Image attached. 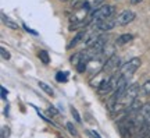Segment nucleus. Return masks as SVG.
<instances>
[{
	"label": "nucleus",
	"mask_w": 150,
	"mask_h": 138,
	"mask_svg": "<svg viewBox=\"0 0 150 138\" xmlns=\"http://www.w3.org/2000/svg\"><path fill=\"white\" fill-rule=\"evenodd\" d=\"M138 94H139V85L138 84L128 85V88L125 89V92L122 94V96H121V98L114 103V106L111 107V113L112 114L124 113L129 106H132L135 102H136Z\"/></svg>",
	"instance_id": "nucleus-1"
},
{
	"label": "nucleus",
	"mask_w": 150,
	"mask_h": 138,
	"mask_svg": "<svg viewBox=\"0 0 150 138\" xmlns=\"http://www.w3.org/2000/svg\"><path fill=\"white\" fill-rule=\"evenodd\" d=\"M140 64H142V61H140V59L138 57H134L131 59V60H128L125 64H122L121 67H120V77L121 78H124V80H129L132 75L135 74V71L140 67Z\"/></svg>",
	"instance_id": "nucleus-2"
},
{
	"label": "nucleus",
	"mask_w": 150,
	"mask_h": 138,
	"mask_svg": "<svg viewBox=\"0 0 150 138\" xmlns=\"http://www.w3.org/2000/svg\"><path fill=\"white\" fill-rule=\"evenodd\" d=\"M115 11V7L111 4H104L100 6L97 10L92 11V16H91V21L89 22H100L104 21L112 16V13Z\"/></svg>",
	"instance_id": "nucleus-3"
},
{
	"label": "nucleus",
	"mask_w": 150,
	"mask_h": 138,
	"mask_svg": "<svg viewBox=\"0 0 150 138\" xmlns=\"http://www.w3.org/2000/svg\"><path fill=\"white\" fill-rule=\"evenodd\" d=\"M120 67V57H118L117 54H111V56H108L107 60H106V63L103 66V71H106L107 74H111V73H115Z\"/></svg>",
	"instance_id": "nucleus-4"
},
{
	"label": "nucleus",
	"mask_w": 150,
	"mask_h": 138,
	"mask_svg": "<svg viewBox=\"0 0 150 138\" xmlns=\"http://www.w3.org/2000/svg\"><path fill=\"white\" fill-rule=\"evenodd\" d=\"M89 11H91V9H89V6H88V4L82 6L81 9H75L74 14H72V17H71V21H72V22H78V24H81V25H83V24H85V22H83V20H85L86 16L89 14Z\"/></svg>",
	"instance_id": "nucleus-5"
},
{
	"label": "nucleus",
	"mask_w": 150,
	"mask_h": 138,
	"mask_svg": "<svg viewBox=\"0 0 150 138\" xmlns=\"http://www.w3.org/2000/svg\"><path fill=\"white\" fill-rule=\"evenodd\" d=\"M134 20H135V13L134 11L125 10L115 18V24L120 25V27H124V25H128L129 22H132Z\"/></svg>",
	"instance_id": "nucleus-6"
},
{
	"label": "nucleus",
	"mask_w": 150,
	"mask_h": 138,
	"mask_svg": "<svg viewBox=\"0 0 150 138\" xmlns=\"http://www.w3.org/2000/svg\"><path fill=\"white\" fill-rule=\"evenodd\" d=\"M117 24H115V20H104V21H100L99 22V31H110L112 28L115 27Z\"/></svg>",
	"instance_id": "nucleus-7"
},
{
	"label": "nucleus",
	"mask_w": 150,
	"mask_h": 138,
	"mask_svg": "<svg viewBox=\"0 0 150 138\" xmlns=\"http://www.w3.org/2000/svg\"><path fill=\"white\" fill-rule=\"evenodd\" d=\"M134 39V35H131V34H124V35H121V36H118L117 39V45L118 46H122V45H127V43H129L131 41Z\"/></svg>",
	"instance_id": "nucleus-8"
},
{
	"label": "nucleus",
	"mask_w": 150,
	"mask_h": 138,
	"mask_svg": "<svg viewBox=\"0 0 150 138\" xmlns=\"http://www.w3.org/2000/svg\"><path fill=\"white\" fill-rule=\"evenodd\" d=\"M85 39V31H81V32H78L76 35H75V38L71 41V43L68 45V49H72L74 46H76L78 43L81 42V41H83Z\"/></svg>",
	"instance_id": "nucleus-9"
},
{
	"label": "nucleus",
	"mask_w": 150,
	"mask_h": 138,
	"mask_svg": "<svg viewBox=\"0 0 150 138\" xmlns=\"http://www.w3.org/2000/svg\"><path fill=\"white\" fill-rule=\"evenodd\" d=\"M1 20H3V24L7 25L8 28H11V29H18V24H16L14 21H11L8 17H6V14H1Z\"/></svg>",
	"instance_id": "nucleus-10"
},
{
	"label": "nucleus",
	"mask_w": 150,
	"mask_h": 138,
	"mask_svg": "<svg viewBox=\"0 0 150 138\" xmlns=\"http://www.w3.org/2000/svg\"><path fill=\"white\" fill-rule=\"evenodd\" d=\"M102 3H103V0H86V4L89 6L91 11L97 10V9L102 6Z\"/></svg>",
	"instance_id": "nucleus-11"
},
{
	"label": "nucleus",
	"mask_w": 150,
	"mask_h": 138,
	"mask_svg": "<svg viewBox=\"0 0 150 138\" xmlns=\"http://www.w3.org/2000/svg\"><path fill=\"white\" fill-rule=\"evenodd\" d=\"M38 57L40 59V61H42L43 64H49V63H50V57H49V53L46 52V50H39Z\"/></svg>",
	"instance_id": "nucleus-12"
},
{
	"label": "nucleus",
	"mask_w": 150,
	"mask_h": 138,
	"mask_svg": "<svg viewBox=\"0 0 150 138\" xmlns=\"http://www.w3.org/2000/svg\"><path fill=\"white\" fill-rule=\"evenodd\" d=\"M67 80H68V73L67 71H60V73H57V75H56V81L57 82H67Z\"/></svg>",
	"instance_id": "nucleus-13"
},
{
	"label": "nucleus",
	"mask_w": 150,
	"mask_h": 138,
	"mask_svg": "<svg viewBox=\"0 0 150 138\" xmlns=\"http://www.w3.org/2000/svg\"><path fill=\"white\" fill-rule=\"evenodd\" d=\"M39 87H40V88H42V89L45 91V92H46L47 95H50V96H53V95H54L53 89H52V88H50V87H49L47 84H45V82H39Z\"/></svg>",
	"instance_id": "nucleus-14"
},
{
	"label": "nucleus",
	"mask_w": 150,
	"mask_h": 138,
	"mask_svg": "<svg viewBox=\"0 0 150 138\" xmlns=\"http://www.w3.org/2000/svg\"><path fill=\"white\" fill-rule=\"evenodd\" d=\"M140 91H142V94H143V95H150V80L146 81L145 84L140 87Z\"/></svg>",
	"instance_id": "nucleus-15"
},
{
	"label": "nucleus",
	"mask_w": 150,
	"mask_h": 138,
	"mask_svg": "<svg viewBox=\"0 0 150 138\" xmlns=\"http://www.w3.org/2000/svg\"><path fill=\"white\" fill-rule=\"evenodd\" d=\"M67 128H68V131H70L71 135H74V137H76V135H78V133H76V128H75L71 123H67Z\"/></svg>",
	"instance_id": "nucleus-16"
},
{
	"label": "nucleus",
	"mask_w": 150,
	"mask_h": 138,
	"mask_svg": "<svg viewBox=\"0 0 150 138\" xmlns=\"http://www.w3.org/2000/svg\"><path fill=\"white\" fill-rule=\"evenodd\" d=\"M71 113H72V116H74V119H75V122H78V123H81L82 120H81V116H79V113H78V110L76 109H71Z\"/></svg>",
	"instance_id": "nucleus-17"
},
{
	"label": "nucleus",
	"mask_w": 150,
	"mask_h": 138,
	"mask_svg": "<svg viewBox=\"0 0 150 138\" xmlns=\"http://www.w3.org/2000/svg\"><path fill=\"white\" fill-rule=\"evenodd\" d=\"M8 137H10V128L1 127V138H8Z\"/></svg>",
	"instance_id": "nucleus-18"
},
{
	"label": "nucleus",
	"mask_w": 150,
	"mask_h": 138,
	"mask_svg": "<svg viewBox=\"0 0 150 138\" xmlns=\"http://www.w3.org/2000/svg\"><path fill=\"white\" fill-rule=\"evenodd\" d=\"M1 57L4 59V60H8V59H10V53H8L4 48H1Z\"/></svg>",
	"instance_id": "nucleus-19"
},
{
	"label": "nucleus",
	"mask_w": 150,
	"mask_h": 138,
	"mask_svg": "<svg viewBox=\"0 0 150 138\" xmlns=\"http://www.w3.org/2000/svg\"><path fill=\"white\" fill-rule=\"evenodd\" d=\"M89 135H92V138H100V135L96 133V131H92V130H88Z\"/></svg>",
	"instance_id": "nucleus-20"
},
{
	"label": "nucleus",
	"mask_w": 150,
	"mask_h": 138,
	"mask_svg": "<svg viewBox=\"0 0 150 138\" xmlns=\"http://www.w3.org/2000/svg\"><path fill=\"white\" fill-rule=\"evenodd\" d=\"M6 98H7V91L4 87H1V99H6Z\"/></svg>",
	"instance_id": "nucleus-21"
},
{
	"label": "nucleus",
	"mask_w": 150,
	"mask_h": 138,
	"mask_svg": "<svg viewBox=\"0 0 150 138\" xmlns=\"http://www.w3.org/2000/svg\"><path fill=\"white\" fill-rule=\"evenodd\" d=\"M24 28H25V29H27V31H28V32H31V34H33V35H36V32L33 31V29H31V28H28V27H27V25H24Z\"/></svg>",
	"instance_id": "nucleus-22"
},
{
	"label": "nucleus",
	"mask_w": 150,
	"mask_h": 138,
	"mask_svg": "<svg viewBox=\"0 0 150 138\" xmlns=\"http://www.w3.org/2000/svg\"><path fill=\"white\" fill-rule=\"evenodd\" d=\"M142 1H143V0H131V4H139Z\"/></svg>",
	"instance_id": "nucleus-23"
},
{
	"label": "nucleus",
	"mask_w": 150,
	"mask_h": 138,
	"mask_svg": "<svg viewBox=\"0 0 150 138\" xmlns=\"http://www.w3.org/2000/svg\"><path fill=\"white\" fill-rule=\"evenodd\" d=\"M61 1H70V0H61Z\"/></svg>",
	"instance_id": "nucleus-24"
}]
</instances>
